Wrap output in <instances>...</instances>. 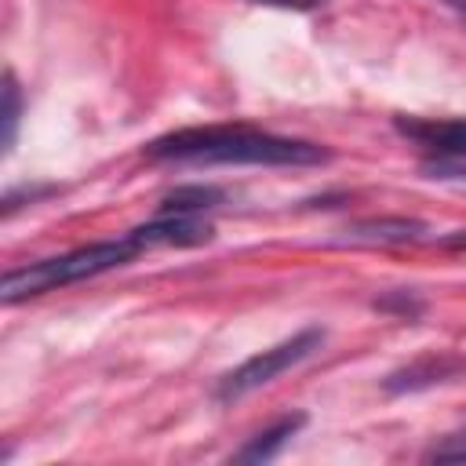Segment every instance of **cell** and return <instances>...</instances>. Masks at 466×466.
Wrapping results in <instances>:
<instances>
[{"instance_id":"5","label":"cell","mask_w":466,"mask_h":466,"mask_svg":"<svg viewBox=\"0 0 466 466\" xmlns=\"http://www.w3.org/2000/svg\"><path fill=\"white\" fill-rule=\"evenodd\" d=\"M211 226L200 222L197 215H160L138 229H131V237L142 248H157V244H175V248H193V244H208L211 240Z\"/></svg>"},{"instance_id":"3","label":"cell","mask_w":466,"mask_h":466,"mask_svg":"<svg viewBox=\"0 0 466 466\" xmlns=\"http://www.w3.org/2000/svg\"><path fill=\"white\" fill-rule=\"evenodd\" d=\"M320 342H324V331H320V328H306V331H299V335H291V339H284V342H277V346H269V350L248 357L240 368H233V371L218 382L215 397H218V400H240V397H248L251 390L273 382L280 371H288V368H295L299 360H306L313 350H320Z\"/></svg>"},{"instance_id":"6","label":"cell","mask_w":466,"mask_h":466,"mask_svg":"<svg viewBox=\"0 0 466 466\" xmlns=\"http://www.w3.org/2000/svg\"><path fill=\"white\" fill-rule=\"evenodd\" d=\"M459 371H462V364L451 360V357H422V360H411L408 368L393 371L382 386L390 393H411V390H426L433 382H444V379H451Z\"/></svg>"},{"instance_id":"14","label":"cell","mask_w":466,"mask_h":466,"mask_svg":"<svg viewBox=\"0 0 466 466\" xmlns=\"http://www.w3.org/2000/svg\"><path fill=\"white\" fill-rule=\"evenodd\" d=\"M444 4H448V7H451V11H455L462 22H466V0H444Z\"/></svg>"},{"instance_id":"8","label":"cell","mask_w":466,"mask_h":466,"mask_svg":"<svg viewBox=\"0 0 466 466\" xmlns=\"http://www.w3.org/2000/svg\"><path fill=\"white\" fill-rule=\"evenodd\" d=\"M419 233H426V226L415 218H368V222L350 226L346 240L350 244H404V240H415Z\"/></svg>"},{"instance_id":"12","label":"cell","mask_w":466,"mask_h":466,"mask_svg":"<svg viewBox=\"0 0 466 466\" xmlns=\"http://www.w3.org/2000/svg\"><path fill=\"white\" fill-rule=\"evenodd\" d=\"M379 309H386V313H397V317H419L422 313V299H415V295H408V291H393V295H386V299H379L375 302Z\"/></svg>"},{"instance_id":"13","label":"cell","mask_w":466,"mask_h":466,"mask_svg":"<svg viewBox=\"0 0 466 466\" xmlns=\"http://www.w3.org/2000/svg\"><path fill=\"white\" fill-rule=\"evenodd\" d=\"M255 4H269V7H288V11H317L328 0H255Z\"/></svg>"},{"instance_id":"11","label":"cell","mask_w":466,"mask_h":466,"mask_svg":"<svg viewBox=\"0 0 466 466\" xmlns=\"http://www.w3.org/2000/svg\"><path fill=\"white\" fill-rule=\"evenodd\" d=\"M430 462H466V433H451L426 451Z\"/></svg>"},{"instance_id":"7","label":"cell","mask_w":466,"mask_h":466,"mask_svg":"<svg viewBox=\"0 0 466 466\" xmlns=\"http://www.w3.org/2000/svg\"><path fill=\"white\" fill-rule=\"evenodd\" d=\"M302 426H306V415H299V411H295V415H284V419H277L269 430L255 433L240 451H233V459H237V462H266V459H273Z\"/></svg>"},{"instance_id":"1","label":"cell","mask_w":466,"mask_h":466,"mask_svg":"<svg viewBox=\"0 0 466 466\" xmlns=\"http://www.w3.org/2000/svg\"><path fill=\"white\" fill-rule=\"evenodd\" d=\"M149 160L171 164H269V167H302L324 164L328 149L302 138H284L269 131H255L244 124L233 127H182L160 135L146 146Z\"/></svg>"},{"instance_id":"10","label":"cell","mask_w":466,"mask_h":466,"mask_svg":"<svg viewBox=\"0 0 466 466\" xmlns=\"http://www.w3.org/2000/svg\"><path fill=\"white\" fill-rule=\"evenodd\" d=\"M18 120H22V91H18L15 73H7V76H4V153L15 146Z\"/></svg>"},{"instance_id":"2","label":"cell","mask_w":466,"mask_h":466,"mask_svg":"<svg viewBox=\"0 0 466 466\" xmlns=\"http://www.w3.org/2000/svg\"><path fill=\"white\" fill-rule=\"evenodd\" d=\"M138 251H142V244L131 233L120 237V240H98V244H87V248H73L66 255H55V258H44V262L4 273L0 299L11 306V302H22V299H33V295H44V291L109 273L116 266H127Z\"/></svg>"},{"instance_id":"4","label":"cell","mask_w":466,"mask_h":466,"mask_svg":"<svg viewBox=\"0 0 466 466\" xmlns=\"http://www.w3.org/2000/svg\"><path fill=\"white\" fill-rule=\"evenodd\" d=\"M397 131L419 142L426 153L441 160H466V120H404L397 116Z\"/></svg>"},{"instance_id":"9","label":"cell","mask_w":466,"mask_h":466,"mask_svg":"<svg viewBox=\"0 0 466 466\" xmlns=\"http://www.w3.org/2000/svg\"><path fill=\"white\" fill-rule=\"evenodd\" d=\"M222 200L218 189L211 186H178L160 200V215H200L204 208H215Z\"/></svg>"}]
</instances>
